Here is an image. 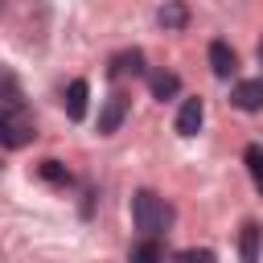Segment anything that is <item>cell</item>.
<instances>
[{
    "mask_svg": "<svg viewBox=\"0 0 263 263\" xmlns=\"http://www.w3.org/2000/svg\"><path fill=\"white\" fill-rule=\"evenodd\" d=\"M148 86H152V95L164 103V99H173V95L181 90V78L168 74V70H156V74H148Z\"/></svg>",
    "mask_w": 263,
    "mask_h": 263,
    "instance_id": "cell-9",
    "label": "cell"
},
{
    "mask_svg": "<svg viewBox=\"0 0 263 263\" xmlns=\"http://www.w3.org/2000/svg\"><path fill=\"white\" fill-rule=\"evenodd\" d=\"M86 95H90V86H86L82 78H74L70 90H66V115H70V119H82V115H86Z\"/></svg>",
    "mask_w": 263,
    "mask_h": 263,
    "instance_id": "cell-8",
    "label": "cell"
},
{
    "mask_svg": "<svg viewBox=\"0 0 263 263\" xmlns=\"http://www.w3.org/2000/svg\"><path fill=\"white\" fill-rule=\"evenodd\" d=\"M107 74H111V78H119V74H144V53H140V49L115 53L111 66H107Z\"/></svg>",
    "mask_w": 263,
    "mask_h": 263,
    "instance_id": "cell-7",
    "label": "cell"
},
{
    "mask_svg": "<svg viewBox=\"0 0 263 263\" xmlns=\"http://www.w3.org/2000/svg\"><path fill=\"white\" fill-rule=\"evenodd\" d=\"M259 238H263L259 222H242V230H238V255H242V263H259Z\"/></svg>",
    "mask_w": 263,
    "mask_h": 263,
    "instance_id": "cell-6",
    "label": "cell"
},
{
    "mask_svg": "<svg viewBox=\"0 0 263 263\" xmlns=\"http://www.w3.org/2000/svg\"><path fill=\"white\" fill-rule=\"evenodd\" d=\"M160 259H164V251H160L156 238H140L132 247V255H127V263H160Z\"/></svg>",
    "mask_w": 263,
    "mask_h": 263,
    "instance_id": "cell-10",
    "label": "cell"
},
{
    "mask_svg": "<svg viewBox=\"0 0 263 263\" xmlns=\"http://www.w3.org/2000/svg\"><path fill=\"white\" fill-rule=\"evenodd\" d=\"M210 70L218 74V78H230L234 70H238V58H234V49L218 37V41H210Z\"/></svg>",
    "mask_w": 263,
    "mask_h": 263,
    "instance_id": "cell-4",
    "label": "cell"
},
{
    "mask_svg": "<svg viewBox=\"0 0 263 263\" xmlns=\"http://www.w3.org/2000/svg\"><path fill=\"white\" fill-rule=\"evenodd\" d=\"M8 119H12V115H8V111H0V136H4V127H8Z\"/></svg>",
    "mask_w": 263,
    "mask_h": 263,
    "instance_id": "cell-15",
    "label": "cell"
},
{
    "mask_svg": "<svg viewBox=\"0 0 263 263\" xmlns=\"http://www.w3.org/2000/svg\"><path fill=\"white\" fill-rule=\"evenodd\" d=\"M201 119H205L201 99H185V103H181V111H177V132H181V136H197Z\"/></svg>",
    "mask_w": 263,
    "mask_h": 263,
    "instance_id": "cell-5",
    "label": "cell"
},
{
    "mask_svg": "<svg viewBox=\"0 0 263 263\" xmlns=\"http://www.w3.org/2000/svg\"><path fill=\"white\" fill-rule=\"evenodd\" d=\"M259 66H263V41H259Z\"/></svg>",
    "mask_w": 263,
    "mask_h": 263,
    "instance_id": "cell-16",
    "label": "cell"
},
{
    "mask_svg": "<svg viewBox=\"0 0 263 263\" xmlns=\"http://www.w3.org/2000/svg\"><path fill=\"white\" fill-rule=\"evenodd\" d=\"M230 103H234L238 111H259V107H263V78H242V82H234Z\"/></svg>",
    "mask_w": 263,
    "mask_h": 263,
    "instance_id": "cell-3",
    "label": "cell"
},
{
    "mask_svg": "<svg viewBox=\"0 0 263 263\" xmlns=\"http://www.w3.org/2000/svg\"><path fill=\"white\" fill-rule=\"evenodd\" d=\"M132 218H136V230H144V238H156V234L168 226L173 210H168L164 197H156L152 189H140V193L132 197Z\"/></svg>",
    "mask_w": 263,
    "mask_h": 263,
    "instance_id": "cell-1",
    "label": "cell"
},
{
    "mask_svg": "<svg viewBox=\"0 0 263 263\" xmlns=\"http://www.w3.org/2000/svg\"><path fill=\"white\" fill-rule=\"evenodd\" d=\"M127 111H132V99H127V95H111V99L103 103V111H99V136L119 132V123L127 119Z\"/></svg>",
    "mask_w": 263,
    "mask_h": 263,
    "instance_id": "cell-2",
    "label": "cell"
},
{
    "mask_svg": "<svg viewBox=\"0 0 263 263\" xmlns=\"http://www.w3.org/2000/svg\"><path fill=\"white\" fill-rule=\"evenodd\" d=\"M177 263H214V251H205V247H189V251L177 255Z\"/></svg>",
    "mask_w": 263,
    "mask_h": 263,
    "instance_id": "cell-14",
    "label": "cell"
},
{
    "mask_svg": "<svg viewBox=\"0 0 263 263\" xmlns=\"http://www.w3.org/2000/svg\"><path fill=\"white\" fill-rule=\"evenodd\" d=\"M242 160H247V173H251V181H255V189L263 193V148H259V144H247V152H242Z\"/></svg>",
    "mask_w": 263,
    "mask_h": 263,
    "instance_id": "cell-12",
    "label": "cell"
},
{
    "mask_svg": "<svg viewBox=\"0 0 263 263\" xmlns=\"http://www.w3.org/2000/svg\"><path fill=\"white\" fill-rule=\"evenodd\" d=\"M37 173H41L49 185H70V168H66L62 160H41V164H37Z\"/></svg>",
    "mask_w": 263,
    "mask_h": 263,
    "instance_id": "cell-13",
    "label": "cell"
},
{
    "mask_svg": "<svg viewBox=\"0 0 263 263\" xmlns=\"http://www.w3.org/2000/svg\"><path fill=\"white\" fill-rule=\"evenodd\" d=\"M156 21H160V29H185L189 8H185V4H164V8L156 12Z\"/></svg>",
    "mask_w": 263,
    "mask_h": 263,
    "instance_id": "cell-11",
    "label": "cell"
}]
</instances>
